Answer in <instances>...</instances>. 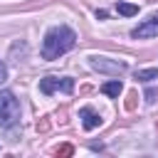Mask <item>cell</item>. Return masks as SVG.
Wrapping results in <instances>:
<instances>
[{
	"mask_svg": "<svg viewBox=\"0 0 158 158\" xmlns=\"http://www.w3.org/2000/svg\"><path fill=\"white\" fill-rule=\"evenodd\" d=\"M77 44V32L69 25H54L42 40V59H57Z\"/></svg>",
	"mask_w": 158,
	"mask_h": 158,
	"instance_id": "obj_1",
	"label": "cell"
},
{
	"mask_svg": "<svg viewBox=\"0 0 158 158\" xmlns=\"http://www.w3.org/2000/svg\"><path fill=\"white\" fill-rule=\"evenodd\" d=\"M20 121V101L15 99L12 91H0V126L10 128Z\"/></svg>",
	"mask_w": 158,
	"mask_h": 158,
	"instance_id": "obj_2",
	"label": "cell"
},
{
	"mask_svg": "<svg viewBox=\"0 0 158 158\" xmlns=\"http://www.w3.org/2000/svg\"><path fill=\"white\" fill-rule=\"evenodd\" d=\"M89 67L99 74H109V77H118L128 69L126 62H118V59H109V57H99V54H91L89 57Z\"/></svg>",
	"mask_w": 158,
	"mask_h": 158,
	"instance_id": "obj_3",
	"label": "cell"
},
{
	"mask_svg": "<svg viewBox=\"0 0 158 158\" xmlns=\"http://www.w3.org/2000/svg\"><path fill=\"white\" fill-rule=\"evenodd\" d=\"M40 91L42 94H54V91H64V94H72L74 91V79L69 77H44L40 79Z\"/></svg>",
	"mask_w": 158,
	"mask_h": 158,
	"instance_id": "obj_4",
	"label": "cell"
},
{
	"mask_svg": "<svg viewBox=\"0 0 158 158\" xmlns=\"http://www.w3.org/2000/svg\"><path fill=\"white\" fill-rule=\"evenodd\" d=\"M131 37L136 40H148V37H158V12H153L148 20H143L141 25H136L131 30Z\"/></svg>",
	"mask_w": 158,
	"mask_h": 158,
	"instance_id": "obj_5",
	"label": "cell"
},
{
	"mask_svg": "<svg viewBox=\"0 0 158 158\" xmlns=\"http://www.w3.org/2000/svg\"><path fill=\"white\" fill-rule=\"evenodd\" d=\"M79 118H81V126L86 128V131H94L96 126H101V116L91 109V106H84V109H79Z\"/></svg>",
	"mask_w": 158,
	"mask_h": 158,
	"instance_id": "obj_6",
	"label": "cell"
},
{
	"mask_svg": "<svg viewBox=\"0 0 158 158\" xmlns=\"http://www.w3.org/2000/svg\"><path fill=\"white\" fill-rule=\"evenodd\" d=\"M101 91H104L106 96H114V99H118V94L123 91V84H121L118 79H111V81L101 84Z\"/></svg>",
	"mask_w": 158,
	"mask_h": 158,
	"instance_id": "obj_7",
	"label": "cell"
},
{
	"mask_svg": "<svg viewBox=\"0 0 158 158\" xmlns=\"http://www.w3.org/2000/svg\"><path fill=\"white\" fill-rule=\"evenodd\" d=\"M116 12L123 15V17H133V15H138V5H133V2H116Z\"/></svg>",
	"mask_w": 158,
	"mask_h": 158,
	"instance_id": "obj_8",
	"label": "cell"
},
{
	"mask_svg": "<svg viewBox=\"0 0 158 158\" xmlns=\"http://www.w3.org/2000/svg\"><path fill=\"white\" fill-rule=\"evenodd\" d=\"M136 79L138 81H153V79H158V69H138Z\"/></svg>",
	"mask_w": 158,
	"mask_h": 158,
	"instance_id": "obj_9",
	"label": "cell"
},
{
	"mask_svg": "<svg viewBox=\"0 0 158 158\" xmlns=\"http://www.w3.org/2000/svg\"><path fill=\"white\" fill-rule=\"evenodd\" d=\"M143 99H146V104H156V99H158V89H146V94H143Z\"/></svg>",
	"mask_w": 158,
	"mask_h": 158,
	"instance_id": "obj_10",
	"label": "cell"
},
{
	"mask_svg": "<svg viewBox=\"0 0 158 158\" xmlns=\"http://www.w3.org/2000/svg\"><path fill=\"white\" fill-rule=\"evenodd\" d=\"M54 153H57V156H72V153H74V148H72L69 143H64V146H59Z\"/></svg>",
	"mask_w": 158,
	"mask_h": 158,
	"instance_id": "obj_11",
	"label": "cell"
},
{
	"mask_svg": "<svg viewBox=\"0 0 158 158\" xmlns=\"http://www.w3.org/2000/svg\"><path fill=\"white\" fill-rule=\"evenodd\" d=\"M136 99H138V96H136V91H131V94H128V101H126V109H128V111L136 106Z\"/></svg>",
	"mask_w": 158,
	"mask_h": 158,
	"instance_id": "obj_12",
	"label": "cell"
},
{
	"mask_svg": "<svg viewBox=\"0 0 158 158\" xmlns=\"http://www.w3.org/2000/svg\"><path fill=\"white\" fill-rule=\"evenodd\" d=\"M5 79H7V67H5L2 62H0V84H2Z\"/></svg>",
	"mask_w": 158,
	"mask_h": 158,
	"instance_id": "obj_13",
	"label": "cell"
}]
</instances>
